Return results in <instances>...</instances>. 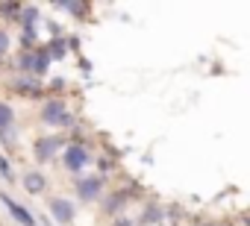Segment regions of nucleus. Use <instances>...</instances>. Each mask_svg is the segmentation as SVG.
<instances>
[{
    "mask_svg": "<svg viewBox=\"0 0 250 226\" xmlns=\"http://www.w3.org/2000/svg\"><path fill=\"white\" fill-rule=\"evenodd\" d=\"M62 165L68 173H80L91 165V150L83 144V141H71L65 150H62Z\"/></svg>",
    "mask_w": 250,
    "mask_h": 226,
    "instance_id": "f257e3e1",
    "label": "nucleus"
},
{
    "mask_svg": "<svg viewBox=\"0 0 250 226\" xmlns=\"http://www.w3.org/2000/svg\"><path fill=\"white\" fill-rule=\"evenodd\" d=\"M68 112H71V106H68L65 97H47L42 103V109H39V121L44 127H62V121H65Z\"/></svg>",
    "mask_w": 250,
    "mask_h": 226,
    "instance_id": "f03ea898",
    "label": "nucleus"
},
{
    "mask_svg": "<svg viewBox=\"0 0 250 226\" xmlns=\"http://www.w3.org/2000/svg\"><path fill=\"white\" fill-rule=\"evenodd\" d=\"M74 194H77L80 203H97V200H103V194H106V179H103L100 173L83 176V179L74 185Z\"/></svg>",
    "mask_w": 250,
    "mask_h": 226,
    "instance_id": "7ed1b4c3",
    "label": "nucleus"
},
{
    "mask_svg": "<svg viewBox=\"0 0 250 226\" xmlns=\"http://www.w3.org/2000/svg\"><path fill=\"white\" fill-rule=\"evenodd\" d=\"M65 147H68L65 135H42V138L33 141V156H36L39 165H44V162H53L56 153L65 150Z\"/></svg>",
    "mask_w": 250,
    "mask_h": 226,
    "instance_id": "20e7f679",
    "label": "nucleus"
},
{
    "mask_svg": "<svg viewBox=\"0 0 250 226\" xmlns=\"http://www.w3.org/2000/svg\"><path fill=\"white\" fill-rule=\"evenodd\" d=\"M47 211L59 226H71L77 220V206L71 203V197H50L47 200Z\"/></svg>",
    "mask_w": 250,
    "mask_h": 226,
    "instance_id": "39448f33",
    "label": "nucleus"
},
{
    "mask_svg": "<svg viewBox=\"0 0 250 226\" xmlns=\"http://www.w3.org/2000/svg\"><path fill=\"white\" fill-rule=\"evenodd\" d=\"M21 188H24L27 194H33V197H42V194L47 191V176H44L42 170H24Z\"/></svg>",
    "mask_w": 250,
    "mask_h": 226,
    "instance_id": "423d86ee",
    "label": "nucleus"
},
{
    "mask_svg": "<svg viewBox=\"0 0 250 226\" xmlns=\"http://www.w3.org/2000/svg\"><path fill=\"white\" fill-rule=\"evenodd\" d=\"M0 203H3V206H6V208L12 211V217H15V220H18L21 226H39V223H36V217L30 214V208H24L21 203H15V200H12V197L6 194V191H0Z\"/></svg>",
    "mask_w": 250,
    "mask_h": 226,
    "instance_id": "0eeeda50",
    "label": "nucleus"
},
{
    "mask_svg": "<svg viewBox=\"0 0 250 226\" xmlns=\"http://www.w3.org/2000/svg\"><path fill=\"white\" fill-rule=\"evenodd\" d=\"M124 206H127V194H118V191H112L106 200H103V211L106 214H112V217H121L124 214Z\"/></svg>",
    "mask_w": 250,
    "mask_h": 226,
    "instance_id": "6e6552de",
    "label": "nucleus"
},
{
    "mask_svg": "<svg viewBox=\"0 0 250 226\" xmlns=\"http://www.w3.org/2000/svg\"><path fill=\"white\" fill-rule=\"evenodd\" d=\"M162 220H165V208L156 206V203H150V206L139 214V223H142V226H153V223H162Z\"/></svg>",
    "mask_w": 250,
    "mask_h": 226,
    "instance_id": "1a4fd4ad",
    "label": "nucleus"
},
{
    "mask_svg": "<svg viewBox=\"0 0 250 226\" xmlns=\"http://www.w3.org/2000/svg\"><path fill=\"white\" fill-rule=\"evenodd\" d=\"M50 56H47V47H36V59H33V76H44L50 71Z\"/></svg>",
    "mask_w": 250,
    "mask_h": 226,
    "instance_id": "9d476101",
    "label": "nucleus"
},
{
    "mask_svg": "<svg viewBox=\"0 0 250 226\" xmlns=\"http://www.w3.org/2000/svg\"><path fill=\"white\" fill-rule=\"evenodd\" d=\"M12 130H15V109L6 100H0V132H12Z\"/></svg>",
    "mask_w": 250,
    "mask_h": 226,
    "instance_id": "9b49d317",
    "label": "nucleus"
},
{
    "mask_svg": "<svg viewBox=\"0 0 250 226\" xmlns=\"http://www.w3.org/2000/svg\"><path fill=\"white\" fill-rule=\"evenodd\" d=\"M44 47H47V56L50 59H65L68 56V41H62V38H50Z\"/></svg>",
    "mask_w": 250,
    "mask_h": 226,
    "instance_id": "f8f14e48",
    "label": "nucleus"
},
{
    "mask_svg": "<svg viewBox=\"0 0 250 226\" xmlns=\"http://www.w3.org/2000/svg\"><path fill=\"white\" fill-rule=\"evenodd\" d=\"M33 59H36V47H33V50H21L15 68H18L21 74H30V76H33Z\"/></svg>",
    "mask_w": 250,
    "mask_h": 226,
    "instance_id": "ddd939ff",
    "label": "nucleus"
},
{
    "mask_svg": "<svg viewBox=\"0 0 250 226\" xmlns=\"http://www.w3.org/2000/svg\"><path fill=\"white\" fill-rule=\"evenodd\" d=\"M59 9H65V12H71V15H80V18H83L91 6H88V3H80V0H68V3H59Z\"/></svg>",
    "mask_w": 250,
    "mask_h": 226,
    "instance_id": "4468645a",
    "label": "nucleus"
},
{
    "mask_svg": "<svg viewBox=\"0 0 250 226\" xmlns=\"http://www.w3.org/2000/svg\"><path fill=\"white\" fill-rule=\"evenodd\" d=\"M0 176H3L6 182H12V179H15V173H12V165H9V159H6V156H0Z\"/></svg>",
    "mask_w": 250,
    "mask_h": 226,
    "instance_id": "2eb2a0df",
    "label": "nucleus"
},
{
    "mask_svg": "<svg viewBox=\"0 0 250 226\" xmlns=\"http://www.w3.org/2000/svg\"><path fill=\"white\" fill-rule=\"evenodd\" d=\"M97 168H100V176H103V173L115 170V162H112V159H106V156H100V159H97Z\"/></svg>",
    "mask_w": 250,
    "mask_h": 226,
    "instance_id": "dca6fc26",
    "label": "nucleus"
},
{
    "mask_svg": "<svg viewBox=\"0 0 250 226\" xmlns=\"http://www.w3.org/2000/svg\"><path fill=\"white\" fill-rule=\"evenodd\" d=\"M9 53V33L6 30H0V56Z\"/></svg>",
    "mask_w": 250,
    "mask_h": 226,
    "instance_id": "f3484780",
    "label": "nucleus"
},
{
    "mask_svg": "<svg viewBox=\"0 0 250 226\" xmlns=\"http://www.w3.org/2000/svg\"><path fill=\"white\" fill-rule=\"evenodd\" d=\"M112 226H136V220H130L127 214H121V217H115V220H112Z\"/></svg>",
    "mask_w": 250,
    "mask_h": 226,
    "instance_id": "a211bd4d",
    "label": "nucleus"
}]
</instances>
